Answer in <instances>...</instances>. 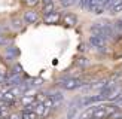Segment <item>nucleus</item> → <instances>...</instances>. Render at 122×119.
I'll return each instance as SVG.
<instances>
[{
    "mask_svg": "<svg viewBox=\"0 0 122 119\" xmlns=\"http://www.w3.org/2000/svg\"><path fill=\"white\" fill-rule=\"evenodd\" d=\"M115 28L122 33V21H116V22H115Z\"/></svg>",
    "mask_w": 122,
    "mask_h": 119,
    "instance_id": "nucleus-16",
    "label": "nucleus"
},
{
    "mask_svg": "<svg viewBox=\"0 0 122 119\" xmlns=\"http://www.w3.org/2000/svg\"><path fill=\"white\" fill-rule=\"evenodd\" d=\"M91 31L92 34H98V36H103V37H112L113 36V27L110 25L109 22L106 21H101V22H95L91 25Z\"/></svg>",
    "mask_w": 122,
    "mask_h": 119,
    "instance_id": "nucleus-1",
    "label": "nucleus"
},
{
    "mask_svg": "<svg viewBox=\"0 0 122 119\" xmlns=\"http://www.w3.org/2000/svg\"><path fill=\"white\" fill-rule=\"evenodd\" d=\"M28 6H34V5H37L39 3V0H24Z\"/></svg>",
    "mask_w": 122,
    "mask_h": 119,
    "instance_id": "nucleus-18",
    "label": "nucleus"
},
{
    "mask_svg": "<svg viewBox=\"0 0 122 119\" xmlns=\"http://www.w3.org/2000/svg\"><path fill=\"white\" fill-rule=\"evenodd\" d=\"M3 119H9V116H8V118H3Z\"/></svg>",
    "mask_w": 122,
    "mask_h": 119,
    "instance_id": "nucleus-20",
    "label": "nucleus"
},
{
    "mask_svg": "<svg viewBox=\"0 0 122 119\" xmlns=\"http://www.w3.org/2000/svg\"><path fill=\"white\" fill-rule=\"evenodd\" d=\"M33 101H36V97L31 94V92H24L22 95H21V103H22V106H28V104H31Z\"/></svg>",
    "mask_w": 122,
    "mask_h": 119,
    "instance_id": "nucleus-5",
    "label": "nucleus"
},
{
    "mask_svg": "<svg viewBox=\"0 0 122 119\" xmlns=\"http://www.w3.org/2000/svg\"><path fill=\"white\" fill-rule=\"evenodd\" d=\"M24 21H25L27 24H34L36 21H37V14H36L34 10L24 12Z\"/></svg>",
    "mask_w": 122,
    "mask_h": 119,
    "instance_id": "nucleus-4",
    "label": "nucleus"
},
{
    "mask_svg": "<svg viewBox=\"0 0 122 119\" xmlns=\"http://www.w3.org/2000/svg\"><path fill=\"white\" fill-rule=\"evenodd\" d=\"M5 83V69L0 67V85H3Z\"/></svg>",
    "mask_w": 122,
    "mask_h": 119,
    "instance_id": "nucleus-14",
    "label": "nucleus"
},
{
    "mask_svg": "<svg viewBox=\"0 0 122 119\" xmlns=\"http://www.w3.org/2000/svg\"><path fill=\"white\" fill-rule=\"evenodd\" d=\"M86 64H88V60H86V58L82 57V58L77 60V65H86Z\"/></svg>",
    "mask_w": 122,
    "mask_h": 119,
    "instance_id": "nucleus-15",
    "label": "nucleus"
},
{
    "mask_svg": "<svg viewBox=\"0 0 122 119\" xmlns=\"http://www.w3.org/2000/svg\"><path fill=\"white\" fill-rule=\"evenodd\" d=\"M20 119H37V115L34 112H22L20 115Z\"/></svg>",
    "mask_w": 122,
    "mask_h": 119,
    "instance_id": "nucleus-9",
    "label": "nucleus"
},
{
    "mask_svg": "<svg viewBox=\"0 0 122 119\" xmlns=\"http://www.w3.org/2000/svg\"><path fill=\"white\" fill-rule=\"evenodd\" d=\"M6 43H8V40H6V37H5L2 33H0V46H3V45H6Z\"/></svg>",
    "mask_w": 122,
    "mask_h": 119,
    "instance_id": "nucleus-17",
    "label": "nucleus"
},
{
    "mask_svg": "<svg viewBox=\"0 0 122 119\" xmlns=\"http://www.w3.org/2000/svg\"><path fill=\"white\" fill-rule=\"evenodd\" d=\"M109 12H112V14H119V12H122V0H115V3L112 5V8L109 9Z\"/></svg>",
    "mask_w": 122,
    "mask_h": 119,
    "instance_id": "nucleus-7",
    "label": "nucleus"
},
{
    "mask_svg": "<svg viewBox=\"0 0 122 119\" xmlns=\"http://www.w3.org/2000/svg\"><path fill=\"white\" fill-rule=\"evenodd\" d=\"M73 3H76L75 0H61V5H63L64 8H69V6H71Z\"/></svg>",
    "mask_w": 122,
    "mask_h": 119,
    "instance_id": "nucleus-13",
    "label": "nucleus"
},
{
    "mask_svg": "<svg viewBox=\"0 0 122 119\" xmlns=\"http://www.w3.org/2000/svg\"><path fill=\"white\" fill-rule=\"evenodd\" d=\"M76 16L75 15H71V14H66L63 16V22L66 24V25H69V27H73V25H76Z\"/></svg>",
    "mask_w": 122,
    "mask_h": 119,
    "instance_id": "nucleus-6",
    "label": "nucleus"
},
{
    "mask_svg": "<svg viewBox=\"0 0 122 119\" xmlns=\"http://www.w3.org/2000/svg\"><path fill=\"white\" fill-rule=\"evenodd\" d=\"M49 2H52V0H43V3H49Z\"/></svg>",
    "mask_w": 122,
    "mask_h": 119,
    "instance_id": "nucleus-19",
    "label": "nucleus"
},
{
    "mask_svg": "<svg viewBox=\"0 0 122 119\" xmlns=\"http://www.w3.org/2000/svg\"><path fill=\"white\" fill-rule=\"evenodd\" d=\"M107 118H109V119H122V113H121L119 110H115V112L110 113Z\"/></svg>",
    "mask_w": 122,
    "mask_h": 119,
    "instance_id": "nucleus-12",
    "label": "nucleus"
},
{
    "mask_svg": "<svg viewBox=\"0 0 122 119\" xmlns=\"http://www.w3.org/2000/svg\"><path fill=\"white\" fill-rule=\"evenodd\" d=\"M51 100H52V103H54V106H58L61 101H63V95H61L60 92H57V94H54V95H51Z\"/></svg>",
    "mask_w": 122,
    "mask_h": 119,
    "instance_id": "nucleus-10",
    "label": "nucleus"
},
{
    "mask_svg": "<svg viewBox=\"0 0 122 119\" xmlns=\"http://www.w3.org/2000/svg\"><path fill=\"white\" fill-rule=\"evenodd\" d=\"M60 20V15L57 12H51L49 15H45V22L46 24H52V22H57Z\"/></svg>",
    "mask_w": 122,
    "mask_h": 119,
    "instance_id": "nucleus-8",
    "label": "nucleus"
},
{
    "mask_svg": "<svg viewBox=\"0 0 122 119\" xmlns=\"http://www.w3.org/2000/svg\"><path fill=\"white\" fill-rule=\"evenodd\" d=\"M89 43L94 48H104L107 43V39L103 37V36H98V34H92L89 37Z\"/></svg>",
    "mask_w": 122,
    "mask_h": 119,
    "instance_id": "nucleus-3",
    "label": "nucleus"
},
{
    "mask_svg": "<svg viewBox=\"0 0 122 119\" xmlns=\"http://www.w3.org/2000/svg\"><path fill=\"white\" fill-rule=\"evenodd\" d=\"M51 12H54V3L52 2L45 3V6H43V15H49Z\"/></svg>",
    "mask_w": 122,
    "mask_h": 119,
    "instance_id": "nucleus-11",
    "label": "nucleus"
},
{
    "mask_svg": "<svg viewBox=\"0 0 122 119\" xmlns=\"http://www.w3.org/2000/svg\"><path fill=\"white\" fill-rule=\"evenodd\" d=\"M85 85L83 79H79V77H69V79H63L60 80V86L67 91H71V89H77Z\"/></svg>",
    "mask_w": 122,
    "mask_h": 119,
    "instance_id": "nucleus-2",
    "label": "nucleus"
}]
</instances>
